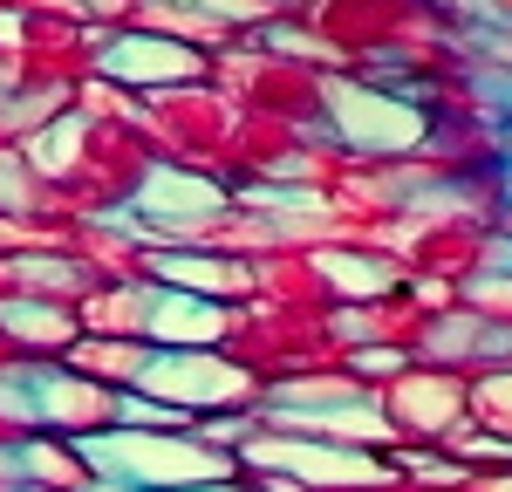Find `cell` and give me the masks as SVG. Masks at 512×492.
<instances>
[{"mask_svg": "<svg viewBox=\"0 0 512 492\" xmlns=\"http://www.w3.org/2000/svg\"><path fill=\"white\" fill-rule=\"evenodd\" d=\"M335 110H342V130L369 151H396V144H417L424 137V117L410 103H390V96H369V89H335Z\"/></svg>", "mask_w": 512, "mask_h": 492, "instance_id": "6da1fadb", "label": "cell"}, {"mask_svg": "<svg viewBox=\"0 0 512 492\" xmlns=\"http://www.w3.org/2000/svg\"><path fill=\"white\" fill-rule=\"evenodd\" d=\"M280 465H294L301 479H362V486H376V465H362V458H335V451H267Z\"/></svg>", "mask_w": 512, "mask_h": 492, "instance_id": "7a4b0ae2", "label": "cell"}, {"mask_svg": "<svg viewBox=\"0 0 512 492\" xmlns=\"http://www.w3.org/2000/svg\"><path fill=\"white\" fill-rule=\"evenodd\" d=\"M335 274H342L349 287H362V294H376V287H390V274H383V267H369V260H362V267H355V260H335Z\"/></svg>", "mask_w": 512, "mask_h": 492, "instance_id": "3957f363", "label": "cell"}]
</instances>
